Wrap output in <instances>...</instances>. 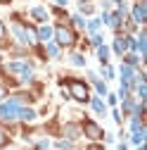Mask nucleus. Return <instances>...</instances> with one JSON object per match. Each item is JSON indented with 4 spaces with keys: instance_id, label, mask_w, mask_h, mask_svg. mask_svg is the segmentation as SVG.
Here are the masks:
<instances>
[{
    "instance_id": "1",
    "label": "nucleus",
    "mask_w": 147,
    "mask_h": 150,
    "mask_svg": "<svg viewBox=\"0 0 147 150\" xmlns=\"http://www.w3.org/2000/svg\"><path fill=\"white\" fill-rule=\"evenodd\" d=\"M19 100H10V103H5V105H0V117H5V119H14V117H19Z\"/></svg>"
},
{
    "instance_id": "2",
    "label": "nucleus",
    "mask_w": 147,
    "mask_h": 150,
    "mask_svg": "<svg viewBox=\"0 0 147 150\" xmlns=\"http://www.w3.org/2000/svg\"><path fill=\"white\" fill-rule=\"evenodd\" d=\"M10 71L17 74L22 81H29V79H31V67L24 64V62H12V64H10Z\"/></svg>"
},
{
    "instance_id": "3",
    "label": "nucleus",
    "mask_w": 147,
    "mask_h": 150,
    "mask_svg": "<svg viewBox=\"0 0 147 150\" xmlns=\"http://www.w3.org/2000/svg\"><path fill=\"white\" fill-rule=\"evenodd\" d=\"M55 36H57V43L60 45H71L74 43V31L66 26H57L55 29Z\"/></svg>"
},
{
    "instance_id": "4",
    "label": "nucleus",
    "mask_w": 147,
    "mask_h": 150,
    "mask_svg": "<svg viewBox=\"0 0 147 150\" xmlns=\"http://www.w3.org/2000/svg\"><path fill=\"white\" fill-rule=\"evenodd\" d=\"M71 96L81 103H85L88 100V86L83 81H71Z\"/></svg>"
},
{
    "instance_id": "5",
    "label": "nucleus",
    "mask_w": 147,
    "mask_h": 150,
    "mask_svg": "<svg viewBox=\"0 0 147 150\" xmlns=\"http://www.w3.org/2000/svg\"><path fill=\"white\" fill-rule=\"evenodd\" d=\"M85 134L90 136V138H102V129L97 126V124H93V122H85Z\"/></svg>"
},
{
    "instance_id": "6",
    "label": "nucleus",
    "mask_w": 147,
    "mask_h": 150,
    "mask_svg": "<svg viewBox=\"0 0 147 150\" xmlns=\"http://www.w3.org/2000/svg\"><path fill=\"white\" fill-rule=\"evenodd\" d=\"M133 14H135V19H138V22H145V17H147V10H145V5H142V3H140V5H135Z\"/></svg>"
},
{
    "instance_id": "7",
    "label": "nucleus",
    "mask_w": 147,
    "mask_h": 150,
    "mask_svg": "<svg viewBox=\"0 0 147 150\" xmlns=\"http://www.w3.org/2000/svg\"><path fill=\"white\" fill-rule=\"evenodd\" d=\"M114 48H116V52H126V48H128V45H126V41H123V38H116Z\"/></svg>"
},
{
    "instance_id": "8",
    "label": "nucleus",
    "mask_w": 147,
    "mask_h": 150,
    "mask_svg": "<svg viewBox=\"0 0 147 150\" xmlns=\"http://www.w3.org/2000/svg\"><path fill=\"white\" fill-rule=\"evenodd\" d=\"M38 36H41V38H50V36H52V29H48V26H43V29L38 31Z\"/></svg>"
},
{
    "instance_id": "9",
    "label": "nucleus",
    "mask_w": 147,
    "mask_h": 150,
    "mask_svg": "<svg viewBox=\"0 0 147 150\" xmlns=\"http://www.w3.org/2000/svg\"><path fill=\"white\" fill-rule=\"evenodd\" d=\"M33 17H36V19H45V12H43L41 7H36V10H33Z\"/></svg>"
},
{
    "instance_id": "10",
    "label": "nucleus",
    "mask_w": 147,
    "mask_h": 150,
    "mask_svg": "<svg viewBox=\"0 0 147 150\" xmlns=\"http://www.w3.org/2000/svg\"><path fill=\"white\" fill-rule=\"evenodd\" d=\"M66 134H69V136L74 138V136H76V134H78V129H76V126H71V124H69V126H66Z\"/></svg>"
},
{
    "instance_id": "11",
    "label": "nucleus",
    "mask_w": 147,
    "mask_h": 150,
    "mask_svg": "<svg viewBox=\"0 0 147 150\" xmlns=\"http://www.w3.org/2000/svg\"><path fill=\"white\" fill-rule=\"evenodd\" d=\"M93 107H95V112H104V105L100 100H93Z\"/></svg>"
},
{
    "instance_id": "12",
    "label": "nucleus",
    "mask_w": 147,
    "mask_h": 150,
    "mask_svg": "<svg viewBox=\"0 0 147 150\" xmlns=\"http://www.w3.org/2000/svg\"><path fill=\"white\" fill-rule=\"evenodd\" d=\"M3 145H7V136L3 134V131H0V148H3Z\"/></svg>"
},
{
    "instance_id": "13",
    "label": "nucleus",
    "mask_w": 147,
    "mask_h": 150,
    "mask_svg": "<svg viewBox=\"0 0 147 150\" xmlns=\"http://www.w3.org/2000/svg\"><path fill=\"white\" fill-rule=\"evenodd\" d=\"M100 57H102V62H107V48H100Z\"/></svg>"
},
{
    "instance_id": "14",
    "label": "nucleus",
    "mask_w": 147,
    "mask_h": 150,
    "mask_svg": "<svg viewBox=\"0 0 147 150\" xmlns=\"http://www.w3.org/2000/svg\"><path fill=\"white\" fill-rule=\"evenodd\" d=\"M74 62H76V64H83V57H81V55H74V57H71Z\"/></svg>"
},
{
    "instance_id": "15",
    "label": "nucleus",
    "mask_w": 147,
    "mask_h": 150,
    "mask_svg": "<svg viewBox=\"0 0 147 150\" xmlns=\"http://www.w3.org/2000/svg\"><path fill=\"white\" fill-rule=\"evenodd\" d=\"M5 36V26H3V22H0V38Z\"/></svg>"
},
{
    "instance_id": "16",
    "label": "nucleus",
    "mask_w": 147,
    "mask_h": 150,
    "mask_svg": "<svg viewBox=\"0 0 147 150\" xmlns=\"http://www.w3.org/2000/svg\"><path fill=\"white\" fill-rule=\"evenodd\" d=\"M0 98H5V88L3 86H0Z\"/></svg>"
},
{
    "instance_id": "17",
    "label": "nucleus",
    "mask_w": 147,
    "mask_h": 150,
    "mask_svg": "<svg viewBox=\"0 0 147 150\" xmlns=\"http://www.w3.org/2000/svg\"><path fill=\"white\" fill-rule=\"evenodd\" d=\"M0 3H10V0H0Z\"/></svg>"
},
{
    "instance_id": "18",
    "label": "nucleus",
    "mask_w": 147,
    "mask_h": 150,
    "mask_svg": "<svg viewBox=\"0 0 147 150\" xmlns=\"http://www.w3.org/2000/svg\"><path fill=\"white\" fill-rule=\"evenodd\" d=\"M90 150H100V148H90Z\"/></svg>"
}]
</instances>
